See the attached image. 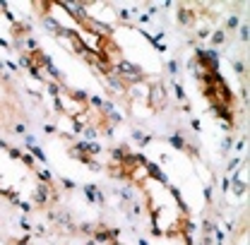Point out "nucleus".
<instances>
[{
	"instance_id": "nucleus-1",
	"label": "nucleus",
	"mask_w": 250,
	"mask_h": 245,
	"mask_svg": "<svg viewBox=\"0 0 250 245\" xmlns=\"http://www.w3.org/2000/svg\"><path fill=\"white\" fill-rule=\"evenodd\" d=\"M111 176H118L127 183H132L142 195L149 207V214L154 221V231L161 238L178 236L181 228L188 226V212L183 209L178 195L171 190V185L164 181V176L154 171V166L127 149H118L108 159Z\"/></svg>"
},
{
	"instance_id": "nucleus-2",
	"label": "nucleus",
	"mask_w": 250,
	"mask_h": 245,
	"mask_svg": "<svg viewBox=\"0 0 250 245\" xmlns=\"http://www.w3.org/2000/svg\"><path fill=\"white\" fill-rule=\"evenodd\" d=\"M48 190H53V183L46 173L31 161L22 149L5 142L0 137V192L7 197H24L29 202L43 204L48 197Z\"/></svg>"
},
{
	"instance_id": "nucleus-3",
	"label": "nucleus",
	"mask_w": 250,
	"mask_h": 245,
	"mask_svg": "<svg viewBox=\"0 0 250 245\" xmlns=\"http://www.w3.org/2000/svg\"><path fill=\"white\" fill-rule=\"evenodd\" d=\"M195 77H197L200 94L207 99L209 108L217 113L219 121H224L229 127H238L236 96L231 92L229 82L221 77L217 61L209 53H197L195 56Z\"/></svg>"
},
{
	"instance_id": "nucleus-4",
	"label": "nucleus",
	"mask_w": 250,
	"mask_h": 245,
	"mask_svg": "<svg viewBox=\"0 0 250 245\" xmlns=\"http://www.w3.org/2000/svg\"><path fill=\"white\" fill-rule=\"evenodd\" d=\"M31 122L27 99L20 89L17 80L10 75V70L0 62V137L17 140L27 132Z\"/></svg>"
},
{
	"instance_id": "nucleus-5",
	"label": "nucleus",
	"mask_w": 250,
	"mask_h": 245,
	"mask_svg": "<svg viewBox=\"0 0 250 245\" xmlns=\"http://www.w3.org/2000/svg\"><path fill=\"white\" fill-rule=\"evenodd\" d=\"M5 245H29V243H27V241H22V238H7Z\"/></svg>"
}]
</instances>
